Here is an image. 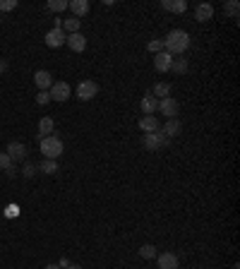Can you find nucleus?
<instances>
[{"label":"nucleus","instance_id":"obj_1","mask_svg":"<svg viewBox=\"0 0 240 269\" xmlns=\"http://www.w3.org/2000/svg\"><path fill=\"white\" fill-rule=\"evenodd\" d=\"M164 46L171 56H183L185 51L190 48V34L183 29H171L168 36L164 39Z\"/></svg>","mask_w":240,"mask_h":269},{"label":"nucleus","instance_id":"obj_2","mask_svg":"<svg viewBox=\"0 0 240 269\" xmlns=\"http://www.w3.org/2000/svg\"><path fill=\"white\" fill-rule=\"evenodd\" d=\"M41 154L46 159H53L56 161L60 154H63V139H58V137H44L41 139Z\"/></svg>","mask_w":240,"mask_h":269},{"label":"nucleus","instance_id":"obj_3","mask_svg":"<svg viewBox=\"0 0 240 269\" xmlns=\"http://www.w3.org/2000/svg\"><path fill=\"white\" fill-rule=\"evenodd\" d=\"M77 99L79 101H92L94 96L99 94V84L94 82V80H82V82L77 84Z\"/></svg>","mask_w":240,"mask_h":269},{"label":"nucleus","instance_id":"obj_4","mask_svg":"<svg viewBox=\"0 0 240 269\" xmlns=\"http://www.w3.org/2000/svg\"><path fill=\"white\" fill-rule=\"evenodd\" d=\"M161 116H166V121L171 118H178V113H180V103L173 99V96H166V99H161L158 101V108H156Z\"/></svg>","mask_w":240,"mask_h":269},{"label":"nucleus","instance_id":"obj_5","mask_svg":"<svg viewBox=\"0 0 240 269\" xmlns=\"http://www.w3.org/2000/svg\"><path fill=\"white\" fill-rule=\"evenodd\" d=\"M48 94H51V101L63 103V101H67V99H70L72 89H70V84H67V82H53V87L48 89Z\"/></svg>","mask_w":240,"mask_h":269},{"label":"nucleus","instance_id":"obj_6","mask_svg":"<svg viewBox=\"0 0 240 269\" xmlns=\"http://www.w3.org/2000/svg\"><path fill=\"white\" fill-rule=\"evenodd\" d=\"M142 144H144V149H149V151H158V149H164L168 144V139L164 137L161 132H149V135H144Z\"/></svg>","mask_w":240,"mask_h":269},{"label":"nucleus","instance_id":"obj_7","mask_svg":"<svg viewBox=\"0 0 240 269\" xmlns=\"http://www.w3.org/2000/svg\"><path fill=\"white\" fill-rule=\"evenodd\" d=\"M65 39H67V34H65L63 29H60V27H53L46 34V46L48 48H60V46H65Z\"/></svg>","mask_w":240,"mask_h":269},{"label":"nucleus","instance_id":"obj_8","mask_svg":"<svg viewBox=\"0 0 240 269\" xmlns=\"http://www.w3.org/2000/svg\"><path fill=\"white\" fill-rule=\"evenodd\" d=\"M5 154L12 159V164H17V161H24V159H27V147H24L22 142H10L8 149H5Z\"/></svg>","mask_w":240,"mask_h":269},{"label":"nucleus","instance_id":"obj_9","mask_svg":"<svg viewBox=\"0 0 240 269\" xmlns=\"http://www.w3.org/2000/svg\"><path fill=\"white\" fill-rule=\"evenodd\" d=\"M34 84L38 87V92H48L53 87V74L48 72V70H36L34 72Z\"/></svg>","mask_w":240,"mask_h":269},{"label":"nucleus","instance_id":"obj_10","mask_svg":"<svg viewBox=\"0 0 240 269\" xmlns=\"http://www.w3.org/2000/svg\"><path fill=\"white\" fill-rule=\"evenodd\" d=\"M158 132H161L166 139H171V137H176V135L183 132V123L178 121V118H171V121H166L164 125H161V130Z\"/></svg>","mask_w":240,"mask_h":269},{"label":"nucleus","instance_id":"obj_11","mask_svg":"<svg viewBox=\"0 0 240 269\" xmlns=\"http://www.w3.org/2000/svg\"><path fill=\"white\" fill-rule=\"evenodd\" d=\"M65 44L70 46V51H74V53H82L84 48H87V36H84L82 31H77V34H67Z\"/></svg>","mask_w":240,"mask_h":269},{"label":"nucleus","instance_id":"obj_12","mask_svg":"<svg viewBox=\"0 0 240 269\" xmlns=\"http://www.w3.org/2000/svg\"><path fill=\"white\" fill-rule=\"evenodd\" d=\"M156 264H158V269H178L180 267V260H178V255H173V252H161V255H156Z\"/></svg>","mask_w":240,"mask_h":269},{"label":"nucleus","instance_id":"obj_13","mask_svg":"<svg viewBox=\"0 0 240 269\" xmlns=\"http://www.w3.org/2000/svg\"><path fill=\"white\" fill-rule=\"evenodd\" d=\"M139 130L144 132V135H149V132H158L161 130V123H158L156 116H142V118H139Z\"/></svg>","mask_w":240,"mask_h":269},{"label":"nucleus","instance_id":"obj_14","mask_svg":"<svg viewBox=\"0 0 240 269\" xmlns=\"http://www.w3.org/2000/svg\"><path fill=\"white\" fill-rule=\"evenodd\" d=\"M171 63H173V56L168 53V51H161L154 56V67H156V72H168L171 70Z\"/></svg>","mask_w":240,"mask_h":269},{"label":"nucleus","instance_id":"obj_15","mask_svg":"<svg viewBox=\"0 0 240 269\" xmlns=\"http://www.w3.org/2000/svg\"><path fill=\"white\" fill-rule=\"evenodd\" d=\"M194 19H197V22H209V19H214L212 3H199V5L194 8Z\"/></svg>","mask_w":240,"mask_h":269},{"label":"nucleus","instance_id":"obj_16","mask_svg":"<svg viewBox=\"0 0 240 269\" xmlns=\"http://www.w3.org/2000/svg\"><path fill=\"white\" fill-rule=\"evenodd\" d=\"M158 108V99H154L151 94H147L142 101H139V111H142V116H154Z\"/></svg>","mask_w":240,"mask_h":269},{"label":"nucleus","instance_id":"obj_17","mask_svg":"<svg viewBox=\"0 0 240 269\" xmlns=\"http://www.w3.org/2000/svg\"><path fill=\"white\" fill-rule=\"evenodd\" d=\"M67 10L72 12V17L79 19V17H84V15L89 12V3H87V0H72V3L67 5Z\"/></svg>","mask_w":240,"mask_h":269},{"label":"nucleus","instance_id":"obj_18","mask_svg":"<svg viewBox=\"0 0 240 269\" xmlns=\"http://www.w3.org/2000/svg\"><path fill=\"white\" fill-rule=\"evenodd\" d=\"M161 8L168 10V12H176V15H183L185 10H187V3L185 0H164Z\"/></svg>","mask_w":240,"mask_h":269},{"label":"nucleus","instance_id":"obj_19","mask_svg":"<svg viewBox=\"0 0 240 269\" xmlns=\"http://www.w3.org/2000/svg\"><path fill=\"white\" fill-rule=\"evenodd\" d=\"M171 92H173V87H171L168 82H156V84H154V89H151V96L161 101V99L171 96Z\"/></svg>","mask_w":240,"mask_h":269},{"label":"nucleus","instance_id":"obj_20","mask_svg":"<svg viewBox=\"0 0 240 269\" xmlns=\"http://www.w3.org/2000/svg\"><path fill=\"white\" fill-rule=\"evenodd\" d=\"M53 128H56V121L53 118H41V123H38V137L44 139V137H51L53 135Z\"/></svg>","mask_w":240,"mask_h":269},{"label":"nucleus","instance_id":"obj_21","mask_svg":"<svg viewBox=\"0 0 240 269\" xmlns=\"http://www.w3.org/2000/svg\"><path fill=\"white\" fill-rule=\"evenodd\" d=\"M187 70H190V63H187V58H173V63H171V72L185 74Z\"/></svg>","mask_w":240,"mask_h":269},{"label":"nucleus","instance_id":"obj_22","mask_svg":"<svg viewBox=\"0 0 240 269\" xmlns=\"http://www.w3.org/2000/svg\"><path fill=\"white\" fill-rule=\"evenodd\" d=\"M238 12H240L238 0H226V3H223V15H226V17L238 19Z\"/></svg>","mask_w":240,"mask_h":269},{"label":"nucleus","instance_id":"obj_23","mask_svg":"<svg viewBox=\"0 0 240 269\" xmlns=\"http://www.w3.org/2000/svg\"><path fill=\"white\" fill-rule=\"evenodd\" d=\"M79 24H82V22H79L77 17H67V19H63L60 29H63V31H67V34H77V31H79Z\"/></svg>","mask_w":240,"mask_h":269},{"label":"nucleus","instance_id":"obj_24","mask_svg":"<svg viewBox=\"0 0 240 269\" xmlns=\"http://www.w3.org/2000/svg\"><path fill=\"white\" fill-rule=\"evenodd\" d=\"M156 248H154V245H151V243H147V245H142V248H139V257H142V260H156Z\"/></svg>","mask_w":240,"mask_h":269},{"label":"nucleus","instance_id":"obj_25","mask_svg":"<svg viewBox=\"0 0 240 269\" xmlns=\"http://www.w3.org/2000/svg\"><path fill=\"white\" fill-rule=\"evenodd\" d=\"M38 171H44L46 176H53V173H58V161H53V159H46L44 164H38Z\"/></svg>","mask_w":240,"mask_h":269},{"label":"nucleus","instance_id":"obj_26","mask_svg":"<svg viewBox=\"0 0 240 269\" xmlns=\"http://www.w3.org/2000/svg\"><path fill=\"white\" fill-rule=\"evenodd\" d=\"M149 53H161V51H166V46H164V39H154V41H149Z\"/></svg>","mask_w":240,"mask_h":269},{"label":"nucleus","instance_id":"obj_27","mask_svg":"<svg viewBox=\"0 0 240 269\" xmlns=\"http://www.w3.org/2000/svg\"><path fill=\"white\" fill-rule=\"evenodd\" d=\"M36 173H38V164H31V161H27L24 168H22V176L24 178H34Z\"/></svg>","mask_w":240,"mask_h":269},{"label":"nucleus","instance_id":"obj_28","mask_svg":"<svg viewBox=\"0 0 240 269\" xmlns=\"http://www.w3.org/2000/svg\"><path fill=\"white\" fill-rule=\"evenodd\" d=\"M67 5H70L67 0H51V3H48V10H51V12H63V10H67Z\"/></svg>","mask_w":240,"mask_h":269},{"label":"nucleus","instance_id":"obj_29","mask_svg":"<svg viewBox=\"0 0 240 269\" xmlns=\"http://www.w3.org/2000/svg\"><path fill=\"white\" fill-rule=\"evenodd\" d=\"M0 10H3V12L17 10V0H0Z\"/></svg>","mask_w":240,"mask_h":269},{"label":"nucleus","instance_id":"obj_30","mask_svg":"<svg viewBox=\"0 0 240 269\" xmlns=\"http://www.w3.org/2000/svg\"><path fill=\"white\" fill-rule=\"evenodd\" d=\"M36 103H38V106H46V103H51V94H48V92H38L36 94Z\"/></svg>","mask_w":240,"mask_h":269},{"label":"nucleus","instance_id":"obj_31","mask_svg":"<svg viewBox=\"0 0 240 269\" xmlns=\"http://www.w3.org/2000/svg\"><path fill=\"white\" fill-rule=\"evenodd\" d=\"M8 166H12V159H10L8 154H5V151H0V168L5 171Z\"/></svg>","mask_w":240,"mask_h":269},{"label":"nucleus","instance_id":"obj_32","mask_svg":"<svg viewBox=\"0 0 240 269\" xmlns=\"http://www.w3.org/2000/svg\"><path fill=\"white\" fill-rule=\"evenodd\" d=\"M17 173H19V171H17V166H15V164H12V166H8V168H5V176H8V178H15V176H17Z\"/></svg>","mask_w":240,"mask_h":269},{"label":"nucleus","instance_id":"obj_33","mask_svg":"<svg viewBox=\"0 0 240 269\" xmlns=\"http://www.w3.org/2000/svg\"><path fill=\"white\" fill-rule=\"evenodd\" d=\"M17 212H19V209L15 207V204H10L8 209H5V214H8V216H17Z\"/></svg>","mask_w":240,"mask_h":269},{"label":"nucleus","instance_id":"obj_34","mask_svg":"<svg viewBox=\"0 0 240 269\" xmlns=\"http://www.w3.org/2000/svg\"><path fill=\"white\" fill-rule=\"evenodd\" d=\"M8 70V60H0V72H5Z\"/></svg>","mask_w":240,"mask_h":269},{"label":"nucleus","instance_id":"obj_35","mask_svg":"<svg viewBox=\"0 0 240 269\" xmlns=\"http://www.w3.org/2000/svg\"><path fill=\"white\" fill-rule=\"evenodd\" d=\"M65 269H82V267H79V264H72V262H70V264H67Z\"/></svg>","mask_w":240,"mask_h":269},{"label":"nucleus","instance_id":"obj_36","mask_svg":"<svg viewBox=\"0 0 240 269\" xmlns=\"http://www.w3.org/2000/svg\"><path fill=\"white\" fill-rule=\"evenodd\" d=\"M44 269H60V267H58V264H46Z\"/></svg>","mask_w":240,"mask_h":269}]
</instances>
